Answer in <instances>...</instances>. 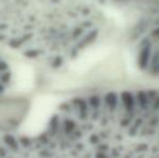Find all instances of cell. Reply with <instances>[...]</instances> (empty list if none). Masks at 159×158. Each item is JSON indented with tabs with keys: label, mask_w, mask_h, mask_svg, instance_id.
Masks as SVG:
<instances>
[{
	"label": "cell",
	"mask_w": 159,
	"mask_h": 158,
	"mask_svg": "<svg viewBox=\"0 0 159 158\" xmlns=\"http://www.w3.org/2000/svg\"><path fill=\"white\" fill-rule=\"evenodd\" d=\"M74 0H0V44L39 59L63 25Z\"/></svg>",
	"instance_id": "cell-1"
},
{
	"label": "cell",
	"mask_w": 159,
	"mask_h": 158,
	"mask_svg": "<svg viewBox=\"0 0 159 158\" xmlns=\"http://www.w3.org/2000/svg\"><path fill=\"white\" fill-rule=\"evenodd\" d=\"M144 50L149 67L156 76H159V9L147 17L144 29Z\"/></svg>",
	"instance_id": "cell-2"
},
{
	"label": "cell",
	"mask_w": 159,
	"mask_h": 158,
	"mask_svg": "<svg viewBox=\"0 0 159 158\" xmlns=\"http://www.w3.org/2000/svg\"><path fill=\"white\" fill-rule=\"evenodd\" d=\"M0 158H30V137L0 129Z\"/></svg>",
	"instance_id": "cell-3"
},
{
	"label": "cell",
	"mask_w": 159,
	"mask_h": 158,
	"mask_svg": "<svg viewBox=\"0 0 159 158\" xmlns=\"http://www.w3.org/2000/svg\"><path fill=\"white\" fill-rule=\"evenodd\" d=\"M27 112L28 102L25 99L0 100V129L14 131Z\"/></svg>",
	"instance_id": "cell-4"
},
{
	"label": "cell",
	"mask_w": 159,
	"mask_h": 158,
	"mask_svg": "<svg viewBox=\"0 0 159 158\" xmlns=\"http://www.w3.org/2000/svg\"><path fill=\"white\" fill-rule=\"evenodd\" d=\"M13 80V73L9 62L0 53V97L10 89Z\"/></svg>",
	"instance_id": "cell-5"
}]
</instances>
